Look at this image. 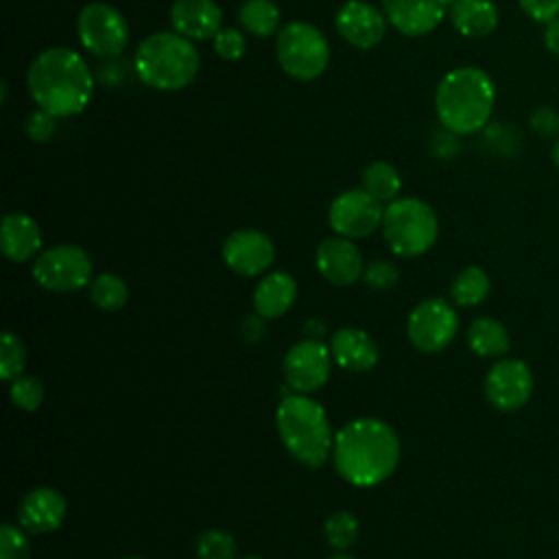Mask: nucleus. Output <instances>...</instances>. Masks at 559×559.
Returning <instances> with one entry per match:
<instances>
[{"mask_svg":"<svg viewBox=\"0 0 559 559\" xmlns=\"http://www.w3.org/2000/svg\"><path fill=\"white\" fill-rule=\"evenodd\" d=\"M26 87L37 109L55 118H70L87 109L94 94V76L81 52L68 46H52L31 61Z\"/></svg>","mask_w":559,"mask_h":559,"instance_id":"1","label":"nucleus"},{"mask_svg":"<svg viewBox=\"0 0 559 559\" xmlns=\"http://www.w3.org/2000/svg\"><path fill=\"white\" fill-rule=\"evenodd\" d=\"M332 461L338 476L349 485L373 487L395 472L400 439L389 424L360 417L334 435Z\"/></svg>","mask_w":559,"mask_h":559,"instance_id":"2","label":"nucleus"},{"mask_svg":"<svg viewBox=\"0 0 559 559\" xmlns=\"http://www.w3.org/2000/svg\"><path fill=\"white\" fill-rule=\"evenodd\" d=\"M493 105L496 85L491 76L476 66H461L445 72L435 90L437 118L456 135L480 131L489 122Z\"/></svg>","mask_w":559,"mask_h":559,"instance_id":"3","label":"nucleus"},{"mask_svg":"<svg viewBox=\"0 0 559 559\" xmlns=\"http://www.w3.org/2000/svg\"><path fill=\"white\" fill-rule=\"evenodd\" d=\"M275 424L286 450L306 467H323L332 454L334 437L325 408L308 395H284Z\"/></svg>","mask_w":559,"mask_h":559,"instance_id":"4","label":"nucleus"},{"mask_svg":"<svg viewBox=\"0 0 559 559\" xmlns=\"http://www.w3.org/2000/svg\"><path fill=\"white\" fill-rule=\"evenodd\" d=\"M133 66L144 85L159 92H177L194 81L201 57L192 39L175 31H162L140 41Z\"/></svg>","mask_w":559,"mask_h":559,"instance_id":"5","label":"nucleus"},{"mask_svg":"<svg viewBox=\"0 0 559 559\" xmlns=\"http://www.w3.org/2000/svg\"><path fill=\"white\" fill-rule=\"evenodd\" d=\"M382 234L389 249L402 258L426 253L439 236L437 212L421 199L402 197L384 207Z\"/></svg>","mask_w":559,"mask_h":559,"instance_id":"6","label":"nucleus"},{"mask_svg":"<svg viewBox=\"0 0 559 559\" xmlns=\"http://www.w3.org/2000/svg\"><path fill=\"white\" fill-rule=\"evenodd\" d=\"M280 68L297 81L319 79L330 63V44L310 22H290L275 35Z\"/></svg>","mask_w":559,"mask_h":559,"instance_id":"7","label":"nucleus"},{"mask_svg":"<svg viewBox=\"0 0 559 559\" xmlns=\"http://www.w3.org/2000/svg\"><path fill=\"white\" fill-rule=\"evenodd\" d=\"M92 277V260L79 245H55L37 253L33 280L50 293L81 290Z\"/></svg>","mask_w":559,"mask_h":559,"instance_id":"8","label":"nucleus"},{"mask_svg":"<svg viewBox=\"0 0 559 559\" xmlns=\"http://www.w3.org/2000/svg\"><path fill=\"white\" fill-rule=\"evenodd\" d=\"M81 46L96 57H118L129 44V24L124 15L107 2H90L76 17Z\"/></svg>","mask_w":559,"mask_h":559,"instance_id":"9","label":"nucleus"},{"mask_svg":"<svg viewBox=\"0 0 559 559\" xmlns=\"http://www.w3.org/2000/svg\"><path fill=\"white\" fill-rule=\"evenodd\" d=\"M459 330L456 310L441 297H430L417 304L406 321L411 343L421 352H441L448 347Z\"/></svg>","mask_w":559,"mask_h":559,"instance_id":"10","label":"nucleus"},{"mask_svg":"<svg viewBox=\"0 0 559 559\" xmlns=\"http://www.w3.org/2000/svg\"><path fill=\"white\" fill-rule=\"evenodd\" d=\"M382 203L373 199L365 188H352L341 192L328 210V223L336 236L365 238L382 225Z\"/></svg>","mask_w":559,"mask_h":559,"instance_id":"11","label":"nucleus"},{"mask_svg":"<svg viewBox=\"0 0 559 559\" xmlns=\"http://www.w3.org/2000/svg\"><path fill=\"white\" fill-rule=\"evenodd\" d=\"M533 393V371L520 358L496 360L485 376V397L502 413L522 408Z\"/></svg>","mask_w":559,"mask_h":559,"instance_id":"12","label":"nucleus"},{"mask_svg":"<svg viewBox=\"0 0 559 559\" xmlns=\"http://www.w3.org/2000/svg\"><path fill=\"white\" fill-rule=\"evenodd\" d=\"M332 352L319 338H306L295 345L284 356L282 373L286 384L297 393H310L321 389L330 378Z\"/></svg>","mask_w":559,"mask_h":559,"instance_id":"13","label":"nucleus"},{"mask_svg":"<svg viewBox=\"0 0 559 559\" xmlns=\"http://www.w3.org/2000/svg\"><path fill=\"white\" fill-rule=\"evenodd\" d=\"M223 262L238 275L264 273L275 260L273 240L258 229H236L223 242Z\"/></svg>","mask_w":559,"mask_h":559,"instance_id":"14","label":"nucleus"},{"mask_svg":"<svg viewBox=\"0 0 559 559\" xmlns=\"http://www.w3.org/2000/svg\"><path fill=\"white\" fill-rule=\"evenodd\" d=\"M386 15L365 0H347L334 17L338 35L358 50L376 48L386 35Z\"/></svg>","mask_w":559,"mask_h":559,"instance_id":"15","label":"nucleus"},{"mask_svg":"<svg viewBox=\"0 0 559 559\" xmlns=\"http://www.w3.org/2000/svg\"><path fill=\"white\" fill-rule=\"evenodd\" d=\"M314 262L323 280L334 286H349L362 277L365 264L358 247L352 238L345 236H330L319 242Z\"/></svg>","mask_w":559,"mask_h":559,"instance_id":"16","label":"nucleus"},{"mask_svg":"<svg viewBox=\"0 0 559 559\" xmlns=\"http://www.w3.org/2000/svg\"><path fill=\"white\" fill-rule=\"evenodd\" d=\"M386 20L406 37L435 31L450 9V0H382Z\"/></svg>","mask_w":559,"mask_h":559,"instance_id":"17","label":"nucleus"},{"mask_svg":"<svg viewBox=\"0 0 559 559\" xmlns=\"http://www.w3.org/2000/svg\"><path fill=\"white\" fill-rule=\"evenodd\" d=\"M66 498L52 487L31 489L17 504L20 526L28 533L44 535L57 531L66 520Z\"/></svg>","mask_w":559,"mask_h":559,"instance_id":"18","label":"nucleus"},{"mask_svg":"<svg viewBox=\"0 0 559 559\" xmlns=\"http://www.w3.org/2000/svg\"><path fill=\"white\" fill-rule=\"evenodd\" d=\"M173 31L192 39H214L223 28V11L214 0H175L170 7Z\"/></svg>","mask_w":559,"mask_h":559,"instance_id":"19","label":"nucleus"},{"mask_svg":"<svg viewBox=\"0 0 559 559\" xmlns=\"http://www.w3.org/2000/svg\"><path fill=\"white\" fill-rule=\"evenodd\" d=\"M330 352L338 367L360 373L369 371L378 362L376 341L358 328H341L330 338Z\"/></svg>","mask_w":559,"mask_h":559,"instance_id":"20","label":"nucleus"},{"mask_svg":"<svg viewBox=\"0 0 559 559\" xmlns=\"http://www.w3.org/2000/svg\"><path fill=\"white\" fill-rule=\"evenodd\" d=\"M0 247L7 260L26 262L41 249V229L37 221L24 212H9L2 218Z\"/></svg>","mask_w":559,"mask_h":559,"instance_id":"21","label":"nucleus"},{"mask_svg":"<svg viewBox=\"0 0 559 559\" xmlns=\"http://www.w3.org/2000/svg\"><path fill=\"white\" fill-rule=\"evenodd\" d=\"M297 299V282L286 271H273L266 273L255 290H253V306L258 317L262 319H275L290 310V306Z\"/></svg>","mask_w":559,"mask_h":559,"instance_id":"22","label":"nucleus"},{"mask_svg":"<svg viewBox=\"0 0 559 559\" xmlns=\"http://www.w3.org/2000/svg\"><path fill=\"white\" fill-rule=\"evenodd\" d=\"M450 22L459 35L480 39L498 28L500 13L491 0H452Z\"/></svg>","mask_w":559,"mask_h":559,"instance_id":"23","label":"nucleus"},{"mask_svg":"<svg viewBox=\"0 0 559 559\" xmlns=\"http://www.w3.org/2000/svg\"><path fill=\"white\" fill-rule=\"evenodd\" d=\"M467 345L480 358L504 356L511 347L507 328L493 317H478L467 328Z\"/></svg>","mask_w":559,"mask_h":559,"instance_id":"24","label":"nucleus"},{"mask_svg":"<svg viewBox=\"0 0 559 559\" xmlns=\"http://www.w3.org/2000/svg\"><path fill=\"white\" fill-rule=\"evenodd\" d=\"M280 17V7L273 0H245L238 11L240 26L253 37L277 35Z\"/></svg>","mask_w":559,"mask_h":559,"instance_id":"25","label":"nucleus"},{"mask_svg":"<svg viewBox=\"0 0 559 559\" xmlns=\"http://www.w3.org/2000/svg\"><path fill=\"white\" fill-rule=\"evenodd\" d=\"M491 290V282H489V275L480 269V266H465L461 269L454 280H452V286H450V295L454 299L456 306H463V308H472V306H478L487 299Z\"/></svg>","mask_w":559,"mask_h":559,"instance_id":"26","label":"nucleus"},{"mask_svg":"<svg viewBox=\"0 0 559 559\" xmlns=\"http://www.w3.org/2000/svg\"><path fill=\"white\" fill-rule=\"evenodd\" d=\"M362 188L378 199L380 203H391L397 199L400 190H402V177L397 173V168L389 162H371L365 170H362Z\"/></svg>","mask_w":559,"mask_h":559,"instance_id":"27","label":"nucleus"},{"mask_svg":"<svg viewBox=\"0 0 559 559\" xmlns=\"http://www.w3.org/2000/svg\"><path fill=\"white\" fill-rule=\"evenodd\" d=\"M127 284L116 273H100L90 286V299L98 310L116 312L127 304Z\"/></svg>","mask_w":559,"mask_h":559,"instance_id":"28","label":"nucleus"},{"mask_svg":"<svg viewBox=\"0 0 559 559\" xmlns=\"http://www.w3.org/2000/svg\"><path fill=\"white\" fill-rule=\"evenodd\" d=\"M358 520L349 511H336L323 524L325 542L336 550H347L358 539Z\"/></svg>","mask_w":559,"mask_h":559,"instance_id":"29","label":"nucleus"},{"mask_svg":"<svg viewBox=\"0 0 559 559\" xmlns=\"http://www.w3.org/2000/svg\"><path fill=\"white\" fill-rule=\"evenodd\" d=\"M194 550L199 559H234L236 557V539L221 528L203 531L197 542Z\"/></svg>","mask_w":559,"mask_h":559,"instance_id":"30","label":"nucleus"},{"mask_svg":"<svg viewBox=\"0 0 559 559\" xmlns=\"http://www.w3.org/2000/svg\"><path fill=\"white\" fill-rule=\"evenodd\" d=\"M26 365V349L17 334L4 332L0 336V378L13 380L22 376V369Z\"/></svg>","mask_w":559,"mask_h":559,"instance_id":"31","label":"nucleus"},{"mask_svg":"<svg viewBox=\"0 0 559 559\" xmlns=\"http://www.w3.org/2000/svg\"><path fill=\"white\" fill-rule=\"evenodd\" d=\"M44 393H46L44 384L35 376H17L11 380L9 397L17 408H22L26 413H33L41 406Z\"/></svg>","mask_w":559,"mask_h":559,"instance_id":"32","label":"nucleus"},{"mask_svg":"<svg viewBox=\"0 0 559 559\" xmlns=\"http://www.w3.org/2000/svg\"><path fill=\"white\" fill-rule=\"evenodd\" d=\"M0 559H31V542L15 524L0 526Z\"/></svg>","mask_w":559,"mask_h":559,"instance_id":"33","label":"nucleus"},{"mask_svg":"<svg viewBox=\"0 0 559 559\" xmlns=\"http://www.w3.org/2000/svg\"><path fill=\"white\" fill-rule=\"evenodd\" d=\"M212 46H214V52L225 59V61H236L245 55L247 50V39L245 35L238 31V28H221L214 39H212Z\"/></svg>","mask_w":559,"mask_h":559,"instance_id":"34","label":"nucleus"},{"mask_svg":"<svg viewBox=\"0 0 559 559\" xmlns=\"http://www.w3.org/2000/svg\"><path fill=\"white\" fill-rule=\"evenodd\" d=\"M362 277L365 282L376 288V290H389L397 284L400 280V273L395 269V264H391L389 260H373L365 266L362 271Z\"/></svg>","mask_w":559,"mask_h":559,"instance_id":"35","label":"nucleus"},{"mask_svg":"<svg viewBox=\"0 0 559 559\" xmlns=\"http://www.w3.org/2000/svg\"><path fill=\"white\" fill-rule=\"evenodd\" d=\"M531 129L542 138H559V111L550 105H539L528 116Z\"/></svg>","mask_w":559,"mask_h":559,"instance_id":"36","label":"nucleus"},{"mask_svg":"<svg viewBox=\"0 0 559 559\" xmlns=\"http://www.w3.org/2000/svg\"><path fill=\"white\" fill-rule=\"evenodd\" d=\"M57 131V118L44 109L31 111L26 118V135L33 142H46Z\"/></svg>","mask_w":559,"mask_h":559,"instance_id":"37","label":"nucleus"},{"mask_svg":"<svg viewBox=\"0 0 559 559\" xmlns=\"http://www.w3.org/2000/svg\"><path fill=\"white\" fill-rule=\"evenodd\" d=\"M522 13L533 22L548 24L559 17V0H518Z\"/></svg>","mask_w":559,"mask_h":559,"instance_id":"38","label":"nucleus"},{"mask_svg":"<svg viewBox=\"0 0 559 559\" xmlns=\"http://www.w3.org/2000/svg\"><path fill=\"white\" fill-rule=\"evenodd\" d=\"M544 46L550 55L559 57V17L544 24Z\"/></svg>","mask_w":559,"mask_h":559,"instance_id":"39","label":"nucleus"},{"mask_svg":"<svg viewBox=\"0 0 559 559\" xmlns=\"http://www.w3.org/2000/svg\"><path fill=\"white\" fill-rule=\"evenodd\" d=\"M262 323V317L260 319H255V317H251V319H247L245 321V325H242V334H245V338L247 341H255L260 334H264V325H260Z\"/></svg>","mask_w":559,"mask_h":559,"instance_id":"40","label":"nucleus"},{"mask_svg":"<svg viewBox=\"0 0 559 559\" xmlns=\"http://www.w3.org/2000/svg\"><path fill=\"white\" fill-rule=\"evenodd\" d=\"M550 162L555 164V168L559 170V138H555L552 146H550Z\"/></svg>","mask_w":559,"mask_h":559,"instance_id":"41","label":"nucleus"},{"mask_svg":"<svg viewBox=\"0 0 559 559\" xmlns=\"http://www.w3.org/2000/svg\"><path fill=\"white\" fill-rule=\"evenodd\" d=\"M330 559H356V557H352V555H345V552H338V555H332Z\"/></svg>","mask_w":559,"mask_h":559,"instance_id":"42","label":"nucleus"},{"mask_svg":"<svg viewBox=\"0 0 559 559\" xmlns=\"http://www.w3.org/2000/svg\"><path fill=\"white\" fill-rule=\"evenodd\" d=\"M122 559H140V557H122Z\"/></svg>","mask_w":559,"mask_h":559,"instance_id":"43","label":"nucleus"},{"mask_svg":"<svg viewBox=\"0 0 559 559\" xmlns=\"http://www.w3.org/2000/svg\"><path fill=\"white\" fill-rule=\"evenodd\" d=\"M245 559H258V557H245Z\"/></svg>","mask_w":559,"mask_h":559,"instance_id":"44","label":"nucleus"}]
</instances>
